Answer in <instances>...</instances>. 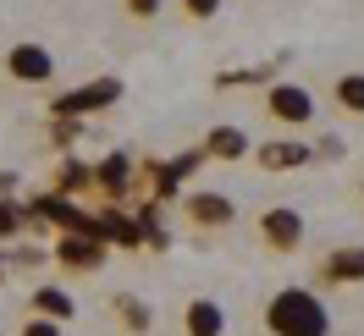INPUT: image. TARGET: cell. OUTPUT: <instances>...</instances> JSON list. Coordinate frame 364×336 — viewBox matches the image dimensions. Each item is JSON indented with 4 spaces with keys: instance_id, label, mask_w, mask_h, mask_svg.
<instances>
[{
    "instance_id": "obj_1",
    "label": "cell",
    "mask_w": 364,
    "mask_h": 336,
    "mask_svg": "<svg viewBox=\"0 0 364 336\" xmlns=\"http://www.w3.org/2000/svg\"><path fill=\"white\" fill-rule=\"evenodd\" d=\"M265 331L271 336H331V309L315 287H282L265 298Z\"/></svg>"
},
{
    "instance_id": "obj_2",
    "label": "cell",
    "mask_w": 364,
    "mask_h": 336,
    "mask_svg": "<svg viewBox=\"0 0 364 336\" xmlns=\"http://www.w3.org/2000/svg\"><path fill=\"white\" fill-rule=\"evenodd\" d=\"M304 237H309V221H304V210H293V204H271L259 215V243L271 248V254H298Z\"/></svg>"
},
{
    "instance_id": "obj_3",
    "label": "cell",
    "mask_w": 364,
    "mask_h": 336,
    "mask_svg": "<svg viewBox=\"0 0 364 336\" xmlns=\"http://www.w3.org/2000/svg\"><path fill=\"white\" fill-rule=\"evenodd\" d=\"M182 221L193 232H227L237 221V204L227 193H215V188H193V193H182Z\"/></svg>"
},
{
    "instance_id": "obj_4",
    "label": "cell",
    "mask_w": 364,
    "mask_h": 336,
    "mask_svg": "<svg viewBox=\"0 0 364 336\" xmlns=\"http://www.w3.org/2000/svg\"><path fill=\"white\" fill-rule=\"evenodd\" d=\"M6 77L23 83V89H45L50 77H55V55H50V45H33V39L11 45V50H6Z\"/></svg>"
},
{
    "instance_id": "obj_5",
    "label": "cell",
    "mask_w": 364,
    "mask_h": 336,
    "mask_svg": "<svg viewBox=\"0 0 364 336\" xmlns=\"http://www.w3.org/2000/svg\"><path fill=\"white\" fill-rule=\"evenodd\" d=\"M265 116L282 121V127H309L315 121V94L304 83H271L265 89Z\"/></svg>"
},
{
    "instance_id": "obj_6",
    "label": "cell",
    "mask_w": 364,
    "mask_h": 336,
    "mask_svg": "<svg viewBox=\"0 0 364 336\" xmlns=\"http://www.w3.org/2000/svg\"><path fill=\"white\" fill-rule=\"evenodd\" d=\"M55 265L77 270V276H89V270L105 265V237H100V226H94V232H67V237H55Z\"/></svg>"
},
{
    "instance_id": "obj_7",
    "label": "cell",
    "mask_w": 364,
    "mask_h": 336,
    "mask_svg": "<svg viewBox=\"0 0 364 336\" xmlns=\"http://www.w3.org/2000/svg\"><path fill=\"white\" fill-rule=\"evenodd\" d=\"M315 281H320V287H359V281H364V243L331 248V254L315 265Z\"/></svg>"
},
{
    "instance_id": "obj_8",
    "label": "cell",
    "mask_w": 364,
    "mask_h": 336,
    "mask_svg": "<svg viewBox=\"0 0 364 336\" xmlns=\"http://www.w3.org/2000/svg\"><path fill=\"white\" fill-rule=\"evenodd\" d=\"M182 336H227V309L215 298H193L182 309Z\"/></svg>"
},
{
    "instance_id": "obj_9",
    "label": "cell",
    "mask_w": 364,
    "mask_h": 336,
    "mask_svg": "<svg viewBox=\"0 0 364 336\" xmlns=\"http://www.w3.org/2000/svg\"><path fill=\"white\" fill-rule=\"evenodd\" d=\"M205 155L210 160H249L254 155V143H249V133H243V127H210L205 133Z\"/></svg>"
},
{
    "instance_id": "obj_10",
    "label": "cell",
    "mask_w": 364,
    "mask_h": 336,
    "mask_svg": "<svg viewBox=\"0 0 364 336\" xmlns=\"http://www.w3.org/2000/svg\"><path fill=\"white\" fill-rule=\"evenodd\" d=\"M28 314H45V320H55V325H67L72 314H77V303H72L67 287H33V298H28Z\"/></svg>"
},
{
    "instance_id": "obj_11",
    "label": "cell",
    "mask_w": 364,
    "mask_h": 336,
    "mask_svg": "<svg viewBox=\"0 0 364 336\" xmlns=\"http://www.w3.org/2000/svg\"><path fill=\"white\" fill-rule=\"evenodd\" d=\"M254 160L265 166V171H293L309 160V143H298V138H282V143H265V149H254Z\"/></svg>"
},
{
    "instance_id": "obj_12",
    "label": "cell",
    "mask_w": 364,
    "mask_h": 336,
    "mask_svg": "<svg viewBox=\"0 0 364 336\" xmlns=\"http://www.w3.org/2000/svg\"><path fill=\"white\" fill-rule=\"evenodd\" d=\"M111 309H116V320H122V331H133V336H144L155 325V309H149L144 298H133V292H116Z\"/></svg>"
},
{
    "instance_id": "obj_13",
    "label": "cell",
    "mask_w": 364,
    "mask_h": 336,
    "mask_svg": "<svg viewBox=\"0 0 364 336\" xmlns=\"http://www.w3.org/2000/svg\"><path fill=\"white\" fill-rule=\"evenodd\" d=\"M116 94H122V83L116 77H105V83H94V89H77L61 99V111H100V105H111Z\"/></svg>"
},
{
    "instance_id": "obj_14",
    "label": "cell",
    "mask_w": 364,
    "mask_h": 336,
    "mask_svg": "<svg viewBox=\"0 0 364 336\" xmlns=\"http://www.w3.org/2000/svg\"><path fill=\"white\" fill-rule=\"evenodd\" d=\"M331 99L348 116H364V72H342L337 83H331Z\"/></svg>"
},
{
    "instance_id": "obj_15",
    "label": "cell",
    "mask_w": 364,
    "mask_h": 336,
    "mask_svg": "<svg viewBox=\"0 0 364 336\" xmlns=\"http://www.w3.org/2000/svg\"><path fill=\"white\" fill-rule=\"evenodd\" d=\"M17 336H67V325H55V320H45V314H28L23 325H17Z\"/></svg>"
},
{
    "instance_id": "obj_16",
    "label": "cell",
    "mask_w": 364,
    "mask_h": 336,
    "mask_svg": "<svg viewBox=\"0 0 364 336\" xmlns=\"http://www.w3.org/2000/svg\"><path fill=\"white\" fill-rule=\"evenodd\" d=\"M122 11H127L133 23H155L160 11H166V0H122Z\"/></svg>"
},
{
    "instance_id": "obj_17",
    "label": "cell",
    "mask_w": 364,
    "mask_h": 336,
    "mask_svg": "<svg viewBox=\"0 0 364 336\" xmlns=\"http://www.w3.org/2000/svg\"><path fill=\"white\" fill-rule=\"evenodd\" d=\"M177 6H182V17H193V23H210V17H215L227 0H177Z\"/></svg>"
},
{
    "instance_id": "obj_18",
    "label": "cell",
    "mask_w": 364,
    "mask_h": 336,
    "mask_svg": "<svg viewBox=\"0 0 364 336\" xmlns=\"http://www.w3.org/2000/svg\"><path fill=\"white\" fill-rule=\"evenodd\" d=\"M11 232H17V210H11V204H0V237H11Z\"/></svg>"
},
{
    "instance_id": "obj_19",
    "label": "cell",
    "mask_w": 364,
    "mask_h": 336,
    "mask_svg": "<svg viewBox=\"0 0 364 336\" xmlns=\"http://www.w3.org/2000/svg\"><path fill=\"white\" fill-rule=\"evenodd\" d=\"M359 204H364V177H359Z\"/></svg>"
}]
</instances>
